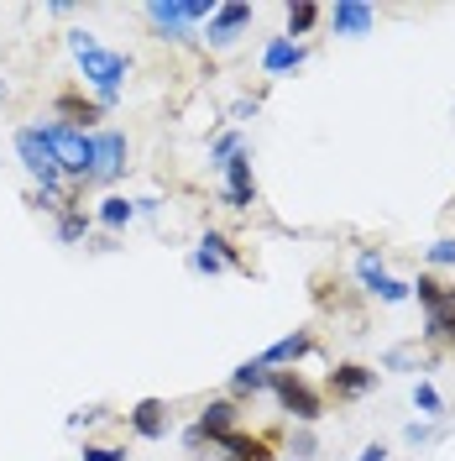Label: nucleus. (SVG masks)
Returning <instances> with one entry per match:
<instances>
[{"label":"nucleus","instance_id":"obj_24","mask_svg":"<svg viewBox=\"0 0 455 461\" xmlns=\"http://www.w3.org/2000/svg\"><path fill=\"white\" fill-rule=\"evenodd\" d=\"M58 111H63V115H74V126H79V121H100V115H105L100 105H94V100L85 105L79 95H63V100H58Z\"/></svg>","mask_w":455,"mask_h":461},{"label":"nucleus","instance_id":"obj_28","mask_svg":"<svg viewBox=\"0 0 455 461\" xmlns=\"http://www.w3.org/2000/svg\"><path fill=\"white\" fill-rule=\"evenodd\" d=\"M94 48H100V42H94V32H85V27L68 32V53H74V58H89Z\"/></svg>","mask_w":455,"mask_h":461},{"label":"nucleus","instance_id":"obj_15","mask_svg":"<svg viewBox=\"0 0 455 461\" xmlns=\"http://www.w3.org/2000/svg\"><path fill=\"white\" fill-rule=\"evenodd\" d=\"M304 48H299V42H288V37H272V42H267V48H262V68H267V74H293V68H304Z\"/></svg>","mask_w":455,"mask_h":461},{"label":"nucleus","instance_id":"obj_34","mask_svg":"<svg viewBox=\"0 0 455 461\" xmlns=\"http://www.w3.org/2000/svg\"><path fill=\"white\" fill-rule=\"evenodd\" d=\"M356 461H388V451H382V446H367V451H361Z\"/></svg>","mask_w":455,"mask_h":461},{"label":"nucleus","instance_id":"obj_31","mask_svg":"<svg viewBox=\"0 0 455 461\" xmlns=\"http://www.w3.org/2000/svg\"><path fill=\"white\" fill-rule=\"evenodd\" d=\"M94 420H105V409H79V414H68V430H79V425H94Z\"/></svg>","mask_w":455,"mask_h":461},{"label":"nucleus","instance_id":"obj_4","mask_svg":"<svg viewBox=\"0 0 455 461\" xmlns=\"http://www.w3.org/2000/svg\"><path fill=\"white\" fill-rule=\"evenodd\" d=\"M16 158H22V168L37 178V189H42V194H58V200H63V168H58L53 147L42 142V131H37V126H22V131H16Z\"/></svg>","mask_w":455,"mask_h":461},{"label":"nucleus","instance_id":"obj_12","mask_svg":"<svg viewBox=\"0 0 455 461\" xmlns=\"http://www.w3.org/2000/svg\"><path fill=\"white\" fill-rule=\"evenodd\" d=\"M309 351H314L309 330H293V336H283V341H272V346H267V351H262L256 362H262V367L272 373V367H293V362H304Z\"/></svg>","mask_w":455,"mask_h":461},{"label":"nucleus","instance_id":"obj_11","mask_svg":"<svg viewBox=\"0 0 455 461\" xmlns=\"http://www.w3.org/2000/svg\"><path fill=\"white\" fill-rule=\"evenodd\" d=\"M330 27H335V37H367L377 27V11H371L367 0H341L330 11Z\"/></svg>","mask_w":455,"mask_h":461},{"label":"nucleus","instance_id":"obj_10","mask_svg":"<svg viewBox=\"0 0 455 461\" xmlns=\"http://www.w3.org/2000/svg\"><path fill=\"white\" fill-rule=\"evenodd\" d=\"M189 267H194V273H204V278H215V273L236 267V247H230L220 230H204V241H200V252L189 258Z\"/></svg>","mask_w":455,"mask_h":461},{"label":"nucleus","instance_id":"obj_27","mask_svg":"<svg viewBox=\"0 0 455 461\" xmlns=\"http://www.w3.org/2000/svg\"><path fill=\"white\" fill-rule=\"evenodd\" d=\"M79 461H126V451H120V446H100V440H85Z\"/></svg>","mask_w":455,"mask_h":461},{"label":"nucleus","instance_id":"obj_32","mask_svg":"<svg viewBox=\"0 0 455 461\" xmlns=\"http://www.w3.org/2000/svg\"><path fill=\"white\" fill-rule=\"evenodd\" d=\"M183 451H204V435H200V425H189V430H183Z\"/></svg>","mask_w":455,"mask_h":461},{"label":"nucleus","instance_id":"obj_21","mask_svg":"<svg viewBox=\"0 0 455 461\" xmlns=\"http://www.w3.org/2000/svg\"><path fill=\"white\" fill-rule=\"evenodd\" d=\"M424 336H429V341H451L455 346V304H445V310H429Z\"/></svg>","mask_w":455,"mask_h":461},{"label":"nucleus","instance_id":"obj_7","mask_svg":"<svg viewBox=\"0 0 455 461\" xmlns=\"http://www.w3.org/2000/svg\"><path fill=\"white\" fill-rule=\"evenodd\" d=\"M126 173V131H94V168L89 184H115Z\"/></svg>","mask_w":455,"mask_h":461},{"label":"nucleus","instance_id":"obj_19","mask_svg":"<svg viewBox=\"0 0 455 461\" xmlns=\"http://www.w3.org/2000/svg\"><path fill=\"white\" fill-rule=\"evenodd\" d=\"M272 383V373L262 367V362H241L236 373H230V393H262Z\"/></svg>","mask_w":455,"mask_h":461},{"label":"nucleus","instance_id":"obj_13","mask_svg":"<svg viewBox=\"0 0 455 461\" xmlns=\"http://www.w3.org/2000/svg\"><path fill=\"white\" fill-rule=\"evenodd\" d=\"M371 388H377V373H371V367L345 362V367H335V373H330V393H335V399H367Z\"/></svg>","mask_w":455,"mask_h":461},{"label":"nucleus","instance_id":"obj_18","mask_svg":"<svg viewBox=\"0 0 455 461\" xmlns=\"http://www.w3.org/2000/svg\"><path fill=\"white\" fill-rule=\"evenodd\" d=\"M215 446H220V451H226L230 461H272L262 440H252V435H241V430H230L226 440H215Z\"/></svg>","mask_w":455,"mask_h":461},{"label":"nucleus","instance_id":"obj_33","mask_svg":"<svg viewBox=\"0 0 455 461\" xmlns=\"http://www.w3.org/2000/svg\"><path fill=\"white\" fill-rule=\"evenodd\" d=\"M408 362H414V351H403V346L398 351H388V367H408Z\"/></svg>","mask_w":455,"mask_h":461},{"label":"nucleus","instance_id":"obj_9","mask_svg":"<svg viewBox=\"0 0 455 461\" xmlns=\"http://www.w3.org/2000/svg\"><path fill=\"white\" fill-rule=\"evenodd\" d=\"M246 27H252V5H246V0L215 5V16H210V48H230Z\"/></svg>","mask_w":455,"mask_h":461},{"label":"nucleus","instance_id":"obj_26","mask_svg":"<svg viewBox=\"0 0 455 461\" xmlns=\"http://www.w3.org/2000/svg\"><path fill=\"white\" fill-rule=\"evenodd\" d=\"M314 456H319V435L309 425H299L293 430V461H314Z\"/></svg>","mask_w":455,"mask_h":461},{"label":"nucleus","instance_id":"obj_16","mask_svg":"<svg viewBox=\"0 0 455 461\" xmlns=\"http://www.w3.org/2000/svg\"><path fill=\"white\" fill-rule=\"evenodd\" d=\"M236 430V403L230 399H215L200 409V435L204 440H226V435Z\"/></svg>","mask_w":455,"mask_h":461},{"label":"nucleus","instance_id":"obj_35","mask_svg":"<svg viewBox=\"0 0 455 461\" xmlns=\"http://www.w3.org/2000/svg\"><path fill=\"white\" fill-rule=\"evenodd\" d=\"M0 100H5V85H0Z\"/></svg>","mask_w":455,"mask_h":461},{"label":"nucleus","instance_id":"obj_17","mask_svg":"<svg viewBox=\"0 0 455 461\" xmlns=\"http://www.w3.org/2000/svg\"><path fill=\"white\" fill-rule=\"evenodd\" d=\"M137 221V200H126V194H105L100 200V226L105 230H120Z\"/></svg>","mask_w":455,"mask_h":461},{"label":"nucleus","instance_id":"obj_22","mask_svg":"<svg viewBox=\"0 0 455 461\" xmlns=\"http://www.w3.org/2000/svg\"><path fill=\"white\" fill-rule=\"evenodd\" d=\"M414 409H419V414H429V420H440V414H445L440 388H434V383H414Z\"/></svg>","mask_w":455,"mask_h":461},{"label":"nucleus","instance_id":"obj_6","mask_svg":"<svg viewBox=\"0 0 455 461\" xmlns=\"http://www.w3.org/2000/svg\"><path fill=\"white\" fill-rule=\"evenodd\" d=\"M356 278H361V288L377 294L382 304H403V299H408V284L388 278V267H382V258H377V247H361V258H356Z\"/></svg>","mask_w":455,"mask_h":461},{"label":"nucleus","instance_id":"obj_1","mask_svg":"<svg viewBox=\"0 0 455 461\" xmlns=\"http://www.w3.org/2000/svg\"><path fill=\"white\" fill-rule=\"evenodd\" d=\"M37 131H42V142L53 147L63 178L89 184V168H94V137H89L85 126H74V121H42Z\"/></svg>","mask_w":455,"mask_h":461},{"label":"nucleus","instance_id":"obj_2","mask_svg":"<svg viewBox=\"0 0 455 461\" xmlns=\"http://www.w3.org/2000/svg\"><path fill=\"white\" fill-rule=\"evenodd\" d=\"M79 68H85V85L94 89V105H100V111H115L120 85H126V74H131V58L111 53V48H94L89 58H79Z\"/></svg>","mask_w":455,"mask_h":461},{"label":"nucleus","instance_id":"obj_20","mask_svg":"<svg viewBox=\"0 0 455 461\" xmlns=\"http://www.w3.org/2000/svg\"><path fill=\"white\" fill-rule=\"evenodd\" d=\"M85 236H89L85 210H63V215H58V241H63V247H74V241H85Z\"/></svg>","mask_w":455,"mask_h":461},{"label":"nucleus","instance_id":"obj_8","mask_svg":"<svg viewBox=\"0 0 455 461\" xmlns=\"http://www.w3.org/2000/svg\"><path fill=\"white\" fill-rule=\"evenodd\" d=\"M220 173H226V204H230V210H252V200H256L252 152H236L230 163H220Z\"/></svg>","mask_w":455,"mask_h":461},{"label":"nucleus","instance_id":"obj_23","mask_svg":"<svg viewBox=\"0 0 455 461\" xmlns=\"http://www.w3.org/2000/svg\"><path fill=\"white\" fill-rule=\"evenodd\" d=\"M314 22H319V5H288V42H293V37H304Z\"/></svg>","mask_w":455,"mask_h":461},{"label":"nucleus","instance_id":"obj_29","mask_svg":"<svg viewBox=\"0 0 455 461\" xmlns=\"http://www.w3.org/2000/svg\"><path fill=\"white\" fill-rule=\"evenodd\" d=\"M429 262H434V267H455V236H440V241L429 247Z\"/></svg>","mask_w":455,"mask_h":461},{"label":"nucleus","instance_id":"obj_14","mask_svg":"<svg viewBox=\"0 0 455 461\" xmlns=\"http://www.w3.org/2000/svg\"><path fill=\"white\" fill-rule=\"evenodd\" d=\"M131 430L142 435V440H163V435H168V403L142 399L137 409H131Z\"/></svg>","mask_w":455,"mask_h":461},{"label":"nucleus","instance_id":"obj_25","mask_svg":"<svg viewBox=\"0 0 455 461\" xmlns=\"http://www.w3.org/2000/svg\"><path fill=\"white\" fill-rule=\"evenodd\" d=\"M236 152H246V137H241V131H226V137H220V142L210 147V163H215V168H220V163H230V158H236Z\"/></svg>","mask_w":455,"mask_h":461},{"label":"nucleus","instance_id":"obj_5","mask_svg":"<svg viewBox=\"0 0 455 461\" xmlns=\"http://www.w3.org/2000/svg\"><path fill=\"white\" fill-rule=\"evenodd\" d=\"M267 393L283 403V414H293L299 425H314L319 414H325V403H319V393H314L309 383L299 373H272V383H267Z\"/></svg>","mask_w":455,"mask_h":461},{"label":"nucleus","instance_id":"obj_30","mask_svg":"<svg viewBox=\"0 0 455 461\" xmlns=\"http://www.w3.org/2000/svg\"><path fill=\"white\" fill-rule=\"evenodd\" d=\"M403 440H408V446H429V440H440V425H408Z\"/></svg>","mask_w":455,"mask_h":461},{"label":"nucleus","instance_id":"obj_3","mask_svg":"<svg viewBox=\"0 0 455 461\" xmlns=\"http://www.w3.org/2000/svg\"><path fill=\"white\" fill-rule=\"evenodd\" d=\"M204 16H215L210 0H152V5H147V27L157 32L163 42H183L189 27L204 22Z\"/></svg>","mask_w":455,"mask_h":461},{"label":"nucleus","instance_id":"obj_36","mask_svg":"<svg viewBox=\"0 0 455 461\" xmlns=\"http://www.w3.org/2000/svg\"><path fill=\"white\" fill-rule=\"evenodd\" d=\"M288 461H293V456H288Z\"/></svg>","mask_w":455,"mask_h":461}]
</instances>
